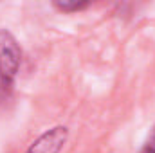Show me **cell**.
Listing matches in <instances>:
<instances>
[{
  "instance_id": "6da1fadb",
  "label": "cell",
  "mask_w": 155,
  "mask_h": 153,
  "mask_svg": "<svg viewBox=\"0 0 155 153\" xmlns=\"http://www.w3.org/2000/svg\"><path fill=\"white\" fill-rule=\"evenodd\" d=\"M20 63L22 49L16 38L9 31L0 29V101H5L13 94Z\"/></svg>"
},
{
  "instance_id": "7a4b0ae2",
  "label": "cell",
  "mask_w": 155,
  "mask_h": 153,
  "mask_svg": "<svg viewBox=\"0 0 155 153\" xmlns=\"http://www.w3.org/2000/svg\"><path fill=\"white\" fill-rule=\"evenodd\" d=\"M67 139H69V128L54 126L43 132L36 141H33L25 153H60L63 150Z\"/></svg>"
},
{
  "instance_id": "3957f363",
  "label": "cell",
  "mask_w": 155,
  "mask_h": 153,
  "mask_svg": "<svg viewBox=\"0 0 155 153\" xmlns=\"http://www.w3.org/2000/svg\"><path fill=\"white\" fill-rule=\"evenodd\" d=\"M90 4L88 2H56L54 7L61 13H78V11H83L87 9Z\"/></svg>"
},
{
  "instance_id": "277c9868",
  "label": "cell",
  "mask_w": 155,
  "mask_h": 153,
  "mask_svg": "<svg viewBox=\"0 0 155 153\" xmlns=\"http://www.w3.org/2000/svg\"><path fill=\"white\" fill-rule=\"evenodd\" d=\"M139 153H155V126L150 130V133H148L143 148L139 150Z\"/></svg>"
}]
</instances>
